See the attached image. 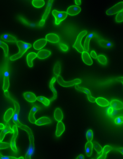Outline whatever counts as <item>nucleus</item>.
Instances as JSON below:
<instances>
[{
	"label": "nucleus",
	"instance_id": "nucleus-21",
	"mask_svg": "<svg viewBox=\"0 0 123 159\" xmlns=\"http://www.w3.org/2000/svg\"><path fill=\"white\" fill-rule=\"evenodd\" d=\"M81 58L85 64L88 66H91L93 64V61L88 52H83L81 53Z\"/></svg>",
	"mask_w": 123,
	"mask_h": 159
},
{
	"label": "nucleus",
	"instance_id": "nucleus-26",
	"mask_svg": "<svg viewBox=\"0 0 123 159\" xmlns=\"http://www.w3.org/2000/svg\"><path fill=\"white\" fill-rule=\"evenodd\" d=\"M94 36V34L93 33H91L86 37L85 39L83 48H84V51L88 52L89 51L90 48V41Z\"/></svg>",
	"mask_w": 123,
	"mask_h": 159
},
{
	"label": "nucleus",
	"instance_id": "nucleus-15",
	"mask_svg": "<svg viewBox=\"0 0 123 159\" xmlns=\"http://www.w3.org/2000/svg\"><path fill=\"white\" fill-rule=\"evenodd\" d=\"M47 41L46 39L41 38L36 40L34 42L33 47L36 50H39L42 49L46 46Z\"/></svg>",
	"mask_w": 123,
	"mask_h": 159
},
{
	"label": "nucleus",
	"instance_id": "nucleus-22",
	"mask_svg": "<svg viewBox=\"0 0 123 159\" xmlns=\"http://www.w3.org/2000/svg\"><path fill=\"white\" fill-rule=\"evenodd\" d=\"M110 107L115 110H121L123 109V102L118 99H113L110 102Z\"/></svg>",
	"mask_w": 123,
	"mask_h": 159
},
{
	"label": "nucleus",
	"instance_id": "nucleus-2",
	"mask_svg": "<svg viewBox=\"0 0 123 159\" xmlns=\"http://www.w3.org/2000/svg\"><path fill=\"white\" fill-rule=\"evenodd\" d=\"M57 78V81L60 86L65 87V88H69L80 84L81 83V80L79 78L70 80L68 81H66L63 79L61 76L58 77Z\"/></svg>",
	"mask_w": 123,
	"mask_h": 159
},
{
	"label": "nucleus",
	"instance_id": "nucleus-43",
	"mask_svg": "<svg viewBox=\"0 0 123 159\" xmlns=\"http://www.w3.org/2000/svg\"><path fill=\"white\" fill-rule=\"evenodd\" d=\"M87 99L91 103L96 102V98L93 96L92 95L88 96H87Z\"/></svg>",
	"mask_w": 123,
	"mask_h": 159
},
{
	"label": "nucleus",
	"instance_id": "nucleus-12",
	"mask_svg": "<svg viewBox=\"0 0 123 159\" xmlns=\"http://www.w3.org/2000/svg\"><path fill=\"white\" fill-rule=\"evenodd\" d=\"M39 110V107L36 105H34L32 106L29 113L28 116V119L30 123L33 124L35 123L36 120L35 118V115Z\"/></svg>",
	"mask_w": 123,
	"mask_h": 159
},
{
	"label": "nucleus",
	"instance_id": "nucleus-4",
	"mask_svg": "<svg viewBox=\"0 0 123 159\" xmlns=\"http://www.w3.org/2000/svg\"><path fill=\"white\" fill-rule=\"evenodd\" d=\"M52 14L55 18V24L57 25L60 24L66 19L68 14L66 12L59 11L56 10L52 11Z\"/></svg>",
	"mask_w": 123,
	"mask_h": 159
},
{
	"label": "nucleus",
	"instance_id": "nucleus-32",
	"mask_svg": "<svg viewBox=\"0 0 123 159\" xmlns=\"http://www.w3.org/2000/svg\"><path fill=\"white\" fill-rule=\"evenodd\" d=\"M76 90L80 92H82L83 93L86 94V96H88L91 95V90L89 89L85 88V87L77 85L75 86Z\"/></svg>",
	"mask_w": 123,
	"mask_h": 159
},
{
	"label": "nucleus",
	"instance_id": "nucleus-50",
	"mask_svg": "<svg viewBox=\"0 0 123 159\" xmlns=\"http://www.w3.org/2000/svg\"><path fill=\"white\" fill-rule=\"evenodd\" d=\"M5 127V125L4 124L1 123H0V130H2Z\"/></svg>",
	"mask_w": 123,
	"mask_h": 159
},
{
	"label": "nucleus",
	"instance_id": "nucleus-39",
	"mask_svg": "<svg viewBox=\"0 0 123 159\" xmlns=\"http://www.w3.org/2000/svg\"><path fill=\"white\" fill-rule=\"evenodd\" d=\"M10 147L9 143L0 141V150L7 149Z\"/></svg>",
	"mask_w": 123,
	"mask_h": 159
},
{
	"label": "nucleus",
	"instance_id": "nucleus-11",
	"mask_svg": "<svg viewBox=\"0 0 123 159\" xmlns=\"http://www.w3.org/2000/svg\"><path fill=\"white\" fill-rule=\"evenodd\" d=\"M13 129L11 128L9 122L6 123L4 128L2 129L0 133V141H2L4 140L6 134L8 133L13 134Z\"/></svg>",
	"mask_w": 123,
	"mask_h": 159
},
{
	"label": "nucleus",
	"instance_id": "nucleus-23",
	"mask_svg": "<svg viewBox=\"0 0 123 159\" xmlns=\"http://www.w3.org/2000/svg\"><path fill=\"white\" fill-rule=\"evenodd\" d=\"M37 57L40 59L44 60L49 57L51 55V52L47 49H41L37 53Z\"/></svg>",
	"mask_w": 123,
	"mask_h": 159
},
{
	"label": "nucleus",
	"instance_id": "nucleus-29",
	"mask_svg": "<svg viewBox=\"0 0 123 159\" xmlns=\"http://www.w3.org/2000/svg\"><path fill=\"white\" fill-rule=\"evenodd\" d=\"M14 110L13 108H9L6 111L4 115V120L6 123H8L13 118Z\"/></svg>",
	"mask_w": 123,
	"mask_h": 159
},
{
	"label": "nucleus",
	"instance_id": "nucleus-18",
	"mask_svg": "<svg viewBox=\"0 0 123 159\" xmlns=\"http://www.w3.org/2000/svg\"><path fill=\"white\" fill-rule=\"evenodd\" d=\"M46 41L52 43H57L60 41V37L57 34L50 33L46 35Z\"/></svg>",
	"mask_w": 123,
	"mask_h": 159
},
{
	"label": "nucleus",
	"instance_id": "nucleus-14",
	"mask_svg": "<svg viewBox=\"0 0 123 159\" xmlns=\"http://www.w3.org/2000/svg\"><path fill=\"white\" fill-rule=\"evenodd\" d=\"M23 96L25 100L29 103H34L37 100V97L32 92H26L23 93Z\"/></svg>",
	"mask_w": 123,
	"mask_h": 159
},
{
	"label": "nucleus",
	"instance_id": "nucleus-7",
	"mask_svg": "<svg viewBox=\"0 0 123 159\" xmlns=\"http://www.w3.org/2000/svg\"><path fill=\"white\" fill-rule=\"evenodd\" d=\"M123 10V1H120L116 3L111 7L107 10L105 13L108 16H112L116 14Z\"/></svg>",
	"mask_w": 123,
	"mask_h": 159
},
{
	"label": "nucleus",
	"instance_id": "nucleus-24",
	"mask_svg": "<svg viewBox=\"0 0 123 159\" xmlns=\"http://www.w3.org/2000/svg\"><path fill=\"white\" fill-rule=\"evenodd\" d=\"M54 117L57 122H61L63 120L64 115L62 110L59 107L57 108L54 113Z\"/></svg>",
	"mask_w": 123,
	"mask_h": 159
},
{
	"label": "nucleus",
	"instance_id": "nucleus-16",
	"mask_svg": "<svg viewBox=\"0 0 123 159\" xmlns=\"http://www.w3.org/2000/svg\"><path fill=\"white\" fill-rule=\"evenodd\" d=\"M65 130V126L62 121L58 122L57 124L55 136L57 138H59L62 135Z\"/></svg>",
	"mask_w": 123,
	"mask_h": 159
},
{
	"label": "nucleus",
	"instance_id": "nucleus-48",
	"mask_svg": "<svg viewBox=\"0 0 123 159\" xmlns=\"http://www.w3.org/2000/svg\"><path fill=\"white\" fill-rule=\"evenodd\" d=\"M76 158L78 159H83L85 158V157L83 155H80L77 157V158Z\"/></svg>",
	"mask_w": 123,
	"mask_h": 159
},
{
	"label": "nucleus",
	"instance_id": "nucleus-8",
	"mask_svg": "<svg viewBox=\"0 0 123 159\" xmlns=\"http://www.w3.org/2000/svg\"><path fill=\"white\" fill-rule=\"evenodd\" d=\"M13 101L14 105L15 110L13 116V121L15 125H16L18 122L20 121L19 119V115L20 110V107L19 104L18 102L15 99H11Z\"/></svg>",
	"mask_w": 123,
	"mask_h": 159
},
{
	"label": "nucleus",
	"instance_id": "nucleus-5",
	"mask_svg": "<svg viewBox=\"0 0 123 159\" xmlns=\"http://www.w3.org/2000/svg\"><path fill=\"white\" fill-rule=\"evenodd\" d=\"M53 2V1H52V0H49V1H48L44 13H43L42 18L39 23V27H42L44 25L46 19L49 16L50 12H51Z\"/></svg>",
	"mask_w": 123,
	"mask_h": 159
},
{
	"label": "nucleus",
	"instance_id": "nucleus-17",
	"mask_svg": "<svg viewBox=\"0 0 123 159\" xmlns=\"http://www.w3.org/2000/svg\"><path fill=\"white\" fill-rule=\"evenodd\" d=\"M36 57H37V53L35 52H32L28 54L26 57V60L29 67L32 68L33 67V61Z\"/></svg>",
	"mask_w": 123,
	"mask_h": 159
},
{
	"label": "nucleus",
	"instance_id": "nucleus-19",
	"mask_svg": "<svg viewBox=\"0 0 123 159\" xmlns=\"http://www.w3.org/2000/svg\"><path fill=\"white\" fill-rule=\"evenodd\" d=\"M3 41L10 43H16L17 41V38L13 35L6 34L2 35L1 37Z\"/></svg>",
	"mask_w": 123,
	"mask_h": 159
},
{
	"label": "nucleus",
	"instance_id": "nucleus-13",
	"mask_svg": "<svg viewBox=\"0 0 123 159\" xmlns=\"http://www.w3.org/2000/svg\"><path fill=\"white\" fill-rule=\"evenodd\" d=\"M81 9L79 6L77 5H72L67 8V14L71 16H74L80 13Z\"/></svg>",
	"mask_w": 123,
	"mask_h": 159
},
{
	"label": "nucleus",
	"instance_id": "nucleus-20",
	"mask_svg": "<svg viewBox=\"0 0 123 159\" xmlns=\"http://www.w3.org/2000/svg\"><path fill=\"white\" fill-rule=\"evenodd\" d=\"M52 120L47 116H43L36 120L35 123L38 126H43L49 125L52 123Z\"/></svg>",
	"mask_w": 123,
	"mask_h": 159
},
{
	"label": "nucleus",
	"instance_id": "nucleus-49",
	"mask_svg": "<svg viewBox=\"0 0 123 159\" xmlns=\"http://www.w3.org/2000/svg\"><path fill=\"white\" fill-rule=\"evenodd\" d=\"M119 80L122 83L123 86V76H120L118 78Z\"/></svg>",
	"mask_w": 123,
	"mask_h": 159
},
{
	"label": "nucleus",
	"instance_id": "nucleus-42",
	"mask_svg": "<svg viewBox=\"0 0 123 159\" xmlns=\"http://www.w3.org/2000/svg\"><path fill=\"white\" fill-rule=\"evenodd\" d=\"M59 47L60 49L64 52L68 51V46L64 43H60Z\"/></svg>",
	"mask_w": 123,
	"mask_h": 159
},
{
	"label": "nucleus",
	"instance_id": "nucleus-9",
	"mask_svg": "<svg viewBox=\"0 0 123 159\" xmlns=\"http://www.w3.org/2000/svg\"><path fill=\"white\" fill-rule=\"evenodd\" d=\"M10 73L8 71H5L3 77V90L4 93L7 92L10 86Z\"/></svg>",
	"mask_w": 123,
	"mask_h": 159
},
{
	"label": "nucleus",
	"instance_id": "nucleus-35",
	"mask_svg": "<svg viewBox=\"0 0 123 159\" xmlns=\"http://www.w3.org/2000/svg\"><path fill=\"white\" fill-rule=\"evenodd\" d=\"M96 59L100 64L104 66L107 65V63H108L107 57L103 54H100L98 55Z\"/></svg>",
	"mask_w": 123,
	"mask_h": 159
},
{
	"label": "nucleus",
	"instance_id": "nucleus-1",
	"mask_svg": "<svg viewBox=\"0 0 123 159\" xmlns=\"http://www.w3.org/2000/svg\"><path fill=\"white\" fill-rule=\"evenodd\" d=\"M15 44L18 47L19 51L17 53L10 57V60L13 61L16 60L20 58L32 47V45L30 43L20 40H17Z\"/></svg>",
	"mask_w": 123,
	"mask_h": 159
},
{
	"label": "nucleus",
	"instance_id": "nucleus-34",
	"mask_svg": "<svg viewBox=\"0 0 123 159\" xmlns=\"http://www.w3.org/2000/svg\"><path fill=\"white\" fill-rule=\"evenodd\" d=\"M32 6L36 8H41L43 7L45 4L44 0H33L32 1Z\"/></svg>",
	"mask_w": 123,
	"mask_h": 159
},
{
	"label": "nucleus",
	"instance_id": "nucleus-36",
	"mask_svg": "<svg viewBox=\"0 0 123 159\" xmlns=\"http://www.w3.org/2000/svg\"><path fill=\"white\" fill-rule=\"evenodd\" d=\"M93 148H94L97 153L99 155L101 154L102 150H103V148L102 146L96 141H94L93 143Z\"/></svg>",
	"mask_w": 123,
	"mask_h": 159
},
{
	"label": "nucleus",
	"instance_id": "nucleus-44",
	"mask_svg": "<svg viewBox=\"0 0 123 159\" xmlns=\"http://www.w3.org/2000/svg\"><path fill=\"white\" fill-rule=\"evenodd\" d=\"M91 57L93 59H96L98 55L96 52L94 50H92L91 52Z\"/></svg>",
	"mask_w": 123,
	"mask_h": 159
},
{
	"label": "nucleus",
	"instance_id": "nucleus-45",
	"mask_svg": "<svg viewBox=\"0 0 123 159\" xmlns=\"http://www.w3.org/2000/svg\"><path fill=\"white\" fill-rule=\"evenodd\" d=\"M1 158L2 159H17V158H15V157L8 156H2L1 157Z\"/></svg>",
	"mask_w": 123,
	"mask_h": 159
},
{
	"label": "nucleus",
	"instance_id": "nucleus-46",
	"mask_svg": "<svg viewBox=\"0 0 123 159\" xmlns=\"http://www.w3.org/2000/svg\"><path fill=\"white\" fill-rule=\"evenodd\" d=\"M116 150H117L119 152L121 155H123V148L122 147H119L116 148Z\"/></svg>",
	"mask_w": 123,
	"mask_h": 159
},
{
	"label": "nucleus",
	"instance_id": "nucleus-28",
	"mask_svg": "<svg viewBox=\"0 0 123 159\" xmlns=\"http://www.w3.org/2000/svg\"><path fill=\"white\" fill-rule=\"evenodd\" d=\"M113 149V148L111 146L107 145L104 147L102 150L101 155L98 157L97 159H105L106 158L107 155L112 151Z\"/></svg>",
	"mask_w": 123,
	"mask_h": 159
},
{
	"label": "nucleus",
	"instance_id": "nucleus-33",
	"mask_svg": "<svg viewBox=\"0 0 123 159\" xmlns=\"http://www.w3.org/2000/svg\"><path fill=\"white\" fill-rule=\"evenodd\" d=\"M37 100L39 102L42 103L44 106L48 107L51 104V101L50 99L47 98L46 97L44 96H39L37 97Z\"/></svg>",
	"mask_w": 123,
	"mask_h": 159
},
{
	"label": "nucleus",
	"instance_id": "nucleus-37",
	"mask_svg": "<svg viewBox=\"0 0 123 159\" xmlns=\"http://www.w3.org/2000/svg\"><path fill=\"white\" fill-rule=\"evenodd\" d=\"M94 133L93 131L91 129H88L86 133V137L87 141H92L93 140Z\"/></svg>",
	"mask_w": 123,
	"mask_h": 159
},
{
	"label": "nucleus",
	"instance_id": "nucleus-40",
	"mask_svg": "<svg viewBox=\"0 0 123 159\" xmlns=\"http://www.w3.org/2000/svg\"><path fill=\"white\" fill-rule=\"evenodd\" d=\"M116 110L114 109L110 106L107 108L106 110L107 114L110 116L115 115L116 113Z\"/></svg>",
	"mask_w": 123,
	"mask_h": 159
},
{
	"label": "nucleus",
	"instance_id": "nucleus-51",
	"mask_svg": "<svg viewBox=\"0 0 123 159\" xmlns=\"http://www.w3.org/2000/svg\"><path fill=\"white\" fill-rule=\"evenodd\" d=\"M24 158H24V157H20L19 158H17V159H24Z\"/></svg>",
	"mask_w": 123,
	"mask_h": 159
},
{
	"label": "nucleus",
	"instance_id": "nucleus-27",
	"mask_svg": "<svg viewBox=\"0 0 123 159\" xmlns=\"http://www.w3.org/2000/svg\"><path fill=\"white\" fill-rule=\"evenodd\" d=\"M61 64L59 62L55 63L53 66V72L55 78L60 76L61 72Z\"/></svg>",
	"mask_w": 123,
	"mask_h": 159
},
{
	"label": "nucleus",
	"instance_id": "nucleus-47",
	"mask_svg": "<svg viewBox=\"0 0 123 159\" xmlns=\"http://www.w3.org/2000/svg\"><path fill=\"white\" fill-rule=\"evenodd\" d=\"M74 2H75L76 5L77 6H80L81 3V0H75L74 1Z\"/></svg>",
	"mask_w": 123,
	"mask_h": 159
},
{
	"label": "nucleus",
	"instance_id": "nucleus-3",
	"mask_svg": "<svg viewBox=\"0 0 123 159\" xmlns=\"http://www.w3.org/2000/svg\"><path fill=\"white\" fill-rule=\"evenodd\" d=\"M87 33L88 31L85 30L83 31L80 33L73 46V48L79 53H82L84 51L82 41L83 38L87 34Z\"/></svg>",
	"mask_w": 123,
	"mask_h": 159
},
{
	"label": "nucleus",
	"instance_id": "nucleus-6",
	"mask_svg": "<svg viewBox=\"0 0 123 159\" xmlns=\"http://www.w3.org/2000/svg\"><path fill=\"white\" fill-rule=\"evenodd\" d=\"M13 133L11 139V143H10V147H11L12 151L14 152L17 153L18 151L16 145V140L18 134V127L16 125H14L13 126Z\"/></svg>",
	"mask_w": 123,
	"mask_h": 159
},
{
	"label": "nucleus",
	"instance_id": "nucleus-31",
	"mask_svg": "<svg viewBox=\"0 0 123 159\" xmlns=\"http://www.w3.org/2000/svg\"><path fill=\"white\" fill-rule=\"evenodd\" d=\"M0 48L2 49L4 52L5 56L8 57L9 53V49L8 45L4 41H1L0 40Z\"/></svg>",
	"mask_w": 123,
	"mask_h": 159
},
{
	"label": "nucleus",
	"instance_id": "nucleus-25",
	"mask_svg": "<svg viewBox=\"0 0 123 159\" xmlns=\"http://www.w3.org/2000/svg\"><path fill=\"white\" fill-rule=\"evenodd\" d=\"M93 143L91 141H88L85 146V152L88 157H90L93 154Z\"/></svg>",
	"mask_w": 123,
	"mask_h": 159
},
{
	"label": "nucleus",
	"instance_id": "nucleus-10",
	"mask_svg": "<svg viewBox=\"0 0 123 159\" xmlns=\"http://www.w3.org/2000/svg\"><path fill=\"white\" fill-rule=\"evenodd\" d=\"M56 81V78H55V77H53L49 82V88L53 94L52 97L50 99L51 101H55L57 97V92L54 87V84Z\"/></svg>",
	"mask_w": 123,
	"mask_h": 159
},
{
	"label": "nucleus",
	"instance_id": "nucleus-30",
	"mask_svg": "<svg viewBox=\"0 0 123 159\" xmlns=\"http://www.w3.org/2000/svg\"><path fill=\"white\" fill-rule=\"evenodd\" d=\"M96 102L99 106L102 107H106L110 104L108 100L102 97H99L96 99Z\"/></svg>",
	"mask_w": 123,
	"mask_h": 159
},
{
	"label": "nucleus",
	"instance_id": "nucleus-41",
	"mask_svg": "<svg viewBox=\"0 0 123 159\" xmlns=\"http://www.w3.org/2000/svg\"><path fill=\"white\" fill-rule=\"evenodd\" d=\"M115 123L117 125H121L123 124V116H119L115 119Z\"/></svg>",
	"mask_w": 123,
	"mask_h": 159
},
{
	"label": "nucleus",
	"instance_id": "nucleus-38",
	"mask_svg": "<svg viewBox=\"0 0 123 159\" xmlns=\"http://www.w3.org/2000/svg\"><path fill=\"white\" fill-rule=\"evenodd\" d=\"M115 20L117 23H121L123 22V10L117 14Z\"/></svg>",
	"mask_w": 123,
	"mask_h": 159
}]
</instances>
